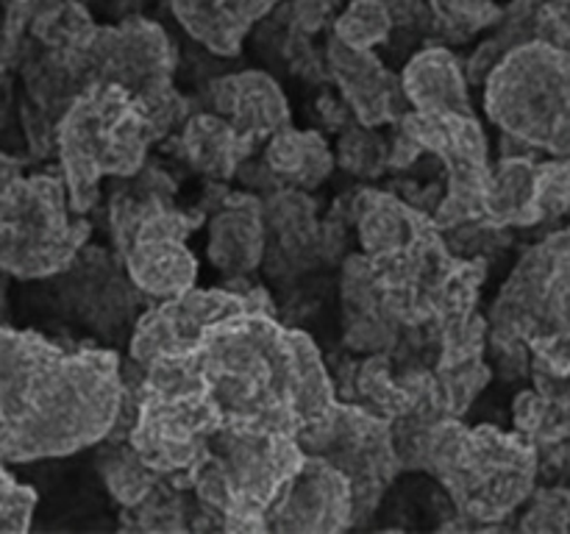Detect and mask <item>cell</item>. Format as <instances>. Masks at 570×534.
Listing matches in <instances>:
<instances>
[{
	"instance_id": "cell-1",
	"label": "cell",
	"mask_w": 570,
	"mask_h": 534,
	"mask_svg": "<svg viewBox=\"0 0 570 534\" xmlns=\"http://www.w3.org/2000/svg\"><path fill=\"white\" fill-rule=\"evenodd\" d=\"M220 428L289 434L301 443L337 406L334 384L309 334L284 328L271 309L212 323L187 354Z\"/></svg>"
},
{
	"instance_id": "cell-2",
	"label": "cell",
	"mask_w": 570,
	"mask_h": 534,
	"mask_svg": "<svg viewBox=\"0 0 570 534\" xmlns=\"http://www.w3.org/2000/svg\"><path fill=\"white\" fill-rule=\"evenodd\" d=\"M120 406L111 350H65L37 334L0 332V456L76 454L115 428Z\"/></svg>"
},
{
	"instance_id": "cell-3",
	"label": "cell",
	"mask_w": 570,
	"mask_h": 534,
	"mask_svg": "<svg viewBox=\"0 0 570 534\" xmlns=\"http://www.w3.org/2000/svg\"><path fill=\"white\" fill-rule=\"evenodd\" d=\"M484 111L501 131V154L538 165L540 222L570 211V50L523 42L482 81Z\"/></svg>"
},
{
	"instance_id": "cell-4",
	"label": "cell",
	"mask_w": 570,
	"mask_h": 534,
	"mask_svg": "<svg viewBox=\"0 0 570 534\" xmlns=\"http://www.w3.org/2000/svg\"><path fill=\"white\" fill-rule=\"evenodd\" d=\"M501 348L529 354L532 382L570 428V226L515 265L490 315Z\"/></svg>"
},
{
	"instance_id": "cell-5",
	"label": "cell",
	"mask_w": 570,
	"mask_h": 534,
	"mask_svg": "<svg viewBox=\"0 0 570 534\" xmlns=\"http://www.w3.org/2000/svg\"><path fill=\"white\" fill-rule=\"evenodd\" d=\"M412 443V465L432 473L462 515L501 521L534 493L538 448L523 432L440 421L423 426Z\"/></svg>"
},
{
	"instance_id": "cell-6",
	"label": "cell",
	"mask_w": 570,
	"mask_h": 534,
	"mask_svg": "<svg viewBox=\"0 0 570 534\" xmlns=\"http://www.w3.org/2000/svg\"><path fill=\"white\" fill-rule=\"evenodd\" d=\"M306 459L304 445L289 434L217 428L187 473L204 506L232 532H265V512Z\"/></svg>"
},
{
	"instance_id": "cell-7",
	"label": "cell",
	"mask_w": 570,
	"mask_h": 534,
	"mask_svg": "<svg viewBox=\"0 0 570 534\" xmlns=\"http://www.w3.org/2000/svg\"><path fill=\"white\" fill-rule=\"evenodd\" d=\"M154 131V115L131 89L111 81L89 83L67 111L59 134L72 209L92 206L104 176H134Z\"/></svg>"
},
{
	"instance_id": "cell-8",
	"label": "cell",
	"mask_w": 570,
	"mask_h": 534,
	"mask_svg": "<svg viewBox=\"0 0 570 534\" xmlns=\"http://www.w3.org/2000/svg\"><path fill=\"white\" fill-rule=\"evenodd\" d=\"M399 122L404 139H410L415 148L434 150L449 172V192L438 211L440 226L479 220L488 215L493 165H490L488 137L476 117L460 111L423 115L412 109Z\"/></svg>"
},
{
	"instance_id": "cell-9",
	"label": "cell",
	"mask_w": 570,
	"mask_h": 534,
	"mask_svg": "<svg viewBox=\"0 0 570 534\" xmlns=\"http://www.w3.org/2000/svg\"><path fill=\"white\" fill-rule=\"evenodd\" d=\"M301 445L306 454L323 456L351 478L356 521L376 510L387 484L401 471L399 445L390 423L340 400L328 421L306 434Z\"/></svg>"
},
{
	"instance_id": "cell-10",
	"label": "cell",
	"mask_w": 570,
	"mask_h": 534,
	"mask_svg": "<svg viewBox=\"0 0 570 534\" xmlns=\"http://www.w3.org/2000/svg\"><path fill=\"white\" fill-rule=\"evenodd\" d=\"M243 309H271V304L262 293L195 287L161 300L134 328L131 359L145 367L161 356H187L212 323Z\"/></svg>"
},
{
	"instance_id": "cell-11",
	"label": "cell",
	"mask_w": 570,
	"mask_h": 534,
	"mask_svg": "<svg viewBox=\"0 0 570 534\" xmlns=\"http://www.w3.org/2000/svg\"><path fill=\"white\" fill-rule=\"evenodd\" d=\"M356 523L354 484L340 467L317 454L284 484L265 512V532H345Z\"/></svg>"
},
{
	"instance_id": "cell-12",
	"label": "cell",
	"mask_w": 570,
	"mask_h": 534,
	"mask_svg": "<svg viewBox=\"0 0 570 534\" xmlns=\"http://www.w3.org/2000/svg\"><path fill=\"white\" fill-rule=\"evenodd\" d=\"M195 222L181 211L150 209L126 248L128 278L150 298H176L195 287L198 259L187 248Z\"/></svg>"
},
{
	"instance_id": "cell-13",
	"label": "cell",
	"mask_w": 570,
	"mask_h": 534,
	"mask_svg": "<svg viewBox=\"0 0 570 534\" xmlns=\"http://www.w3.org/2000/svg\"><path fill=\"white\" fill-rule=\"evenodd\" d=\"M328 61H332L334 78H337L345 100L354 106L356 117L365 126H382V122L401 120L406 115L401 111V103L406 100L404 83L373 56V50L351 48L332 37Z\"/></svg>"
},
{
	"instance_id": "cell-14",
	"label": "cell",
	"mask_w": 570,
	"mask_h": 534,
	"mask_svg": "<svg viewBox=\"0 0 570 534\" xmlns=\"http://www.w3.org/2000/svg\"><path fill=\"white\" fill-rule=\"evenodd\" d=\"M499 22V33L468 65L471 81L482 83L490 67L515 44L549 42L570 50V0H512Z\"/></svg>"
},
{
	"instance_id": "cell-15",
	"label": "cell",
	"mask_w": 570,
	"mask_h": 534,
	"mask_svg": "<svg viewBox=\"0 0 570 534\" xmlns=\"http://www.w3.org/2000/svg\"><path fill=\"white\" fill-rule=\"evenodd\" d=\"M215 111L226 117L250 145L271 139L289 122V103L282 87L265 72H239L217 81Z\"/></svg>"
},
{
	"instance_id": "cell-16",
	"label": "cell",
	"mask_w": 570,
	"mask_h": 534,
	"mask_svg": "<svg viewBox=\"0 0 570 534\" xmlns=\"http://www.w3.org/2000/svg\"><path fill=\"white\" fill-rule=\"evenodd\" d=\"M278 0H173L189 37L217 56H234L256 20L271 14Z\"/></svg>"
},
{
	"instance_id": "cell-17",
	"label": "cell",
	"mask_w": 570,
	"mask_h": 534,
	"mask_svg": "<svg viewBox=\"0 0 570 534\" xmlns=\"http://www.w3.org/2000/svg\"><path fill=\"white\" fill-rule=\"evenodd\" d=\"M406 100L423 115H473L468 98V67L462 70L460 59L445 48H426L410 59L404 67Z\"/></svg>"
},
{
	"instance_id": "cell-18",
	"label": "cell",
	"mask_w": 570,
	"mask_h": 534,
	"mask_svg": "<svg viewBox=\"0 0 570 534\" xmlns=\"http://www.w3.org/2000/svg\"><path fill=\"white\" fill-rule=\"evenodd\" d=\"M209 259L226 276L256 270L265 259V222L250 206H234L209 222Z\"/></svg>"
},
{
	"instance_id": "cell-19",
	"label": "cell",
	"mask_w": 570,
	"mask_h": 534,
	"mask_svg": "<svg viewBox=\"0 0 570 534\" xmlns=\"http://www.w3.org/2000/svg\"><path fill=\"white\" fill-rule=\"evenodd\" d=\"M265 156L267 165L278 176L289 178V181L301 184V187H317V184L326 181V176L334 167V156L326 139L315 131L289 128V122L267 139Z\"/></svg>"
},
{
	"instance_id": "cell-20",
	"label": "cell",
	"mask_w": 570,
	"mask_h": 534,
	"mask_svg": "<svg viewBox=\"0 0 570 534\" xmlns=\"http://www.w3.org/2000/svg\"><path fill=\"white\" fill-rule=\"evenodd\" d=\"M184 148L198 170L228 176L250 150V142L220 115H200L184 131Z\"/></svg>"
},
{
	"instance_id": "cell-21",
	"label": "cell",
	"mask_w": 570,
	"mask_h": 534,
	"mask_svg": "<svg viewBox=\"0 0 570 534\" xmlns=\"http://www.w3.org/2000/svg\"><path fill=\"white\" fill-rule=\"evenodd\" d=\"M426 231L429 226L417 211L399 204L395 198H387V195H371V204L362 211L360 234L371 259L395 254V250L421 239Z\"/></svg>"
},
{
	"instance_id": "cell-22",
	"label": "cell",
	"mask_w": 570,
	"mask_h": 534,
	"mask_svg": "<svg viewBox=\"0 0 570 534\" xmlns=\"http://www.w3.org/2000/svg\"><path fill=\"white\" fill-rule=\"evenodd\" d=\"M393 26V11H390V6L384 0H354L340 14L334 37L340 42L351 44V48L373 50L382 42H387Z\"/></svg>"
},
{
	"instance_id": "cell-23",
	"label": "cell",
	"mask_w": 570,
	"mask_h": 534,
	"mask_svg": "<svg viewBox=\"0 0 570 534\" xmlns=\"http://www.w3.org/2000/svg\"><path fill=\"white\" fill-rule=\"evenodd\" d=\"M104 476L109 484L111 495H115L120 504L126 506H139L156 487V478L159 473L154 467H148L142 462V456L131 448V443L126 448L109 454V459L104 462Z\"/></svg>"
},
{
	"instance_id": "cell-24",
	"label": "cell",
	"mask_w": 570,
	"mask_h": 534,
	"mask_svg": "<svg viewBox=\"0 0 570 534\" xmlns=\"http://www.w3.org/2000/svg\"><path fill=\"white\" fill-rule=\"evenodd\" d=\"M523 532H568L570 528V490L540 487L529 495V506L521 521Z\"/></svg>"
},
{
	"instance_id": "cell-25",
	"label": "cell",
	"mask_w": 570,
	"mask_h": 534,
	"mask_svg": "<svg viewBox=\"0 0 570 534\" xmlns=\"http://www.w3.org/2000/svg\"><path fill=\"white\" fill-rule=\"evenodd\" d=\"M434 11L449 28L460 33H473L501 20L504 9L493 6L490 0H432Z\"/></svg>"
}]
</instances>
